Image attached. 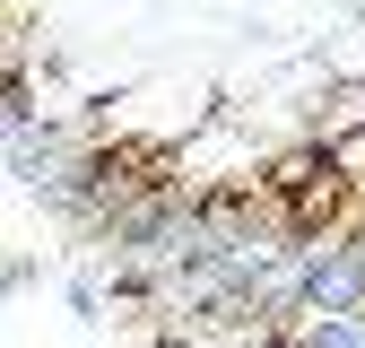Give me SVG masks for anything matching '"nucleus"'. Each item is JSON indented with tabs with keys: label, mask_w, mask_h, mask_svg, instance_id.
<instances>
[{
	"label": "nucleus",
	"mask_w": 365,
	"mask_h": 348,
	"mask_svg": "<svg viewBox=\"0 0 365 348\" xmlns=\"http://www.w3.org/2000/svg\"><path fill=\"white\" fill-rule=\"evenodd\" d=\"M26 287H35V252H9V261H0V304L26 296Z\"/></svg>",
	"instance_id": "f03ea898"
},
{
	"label": "nucleus",
	"mask_w": 365,
	"mask_h": 348,
	"mask_svg": "<svg viewBox=\"0 0 365 348\" xmlns=\"http://www.w3.org/2000/svg\"><path fill=\"white\" fill-rule=\"evenodd\" d=\"M356 18H365V9H356Z\"/></svg>",
	"instance_id": "7ed1b4c3"
},
{
	"label": "nucleus",
	"mask_w": 365,
	"mask_h": 348,
	"mask_svg": "<svg viewBox=\"0 0 365 348\" xmlns=\"http://www.w3.org/2000/svg\"><path fill=\"white\" fill-rule=\"evenodd\" d=\"M70 322L78 331H105V279L96 270H70Z\"/></svg>",
	"instance_id": "f257e3e1"
}]
</instances>
